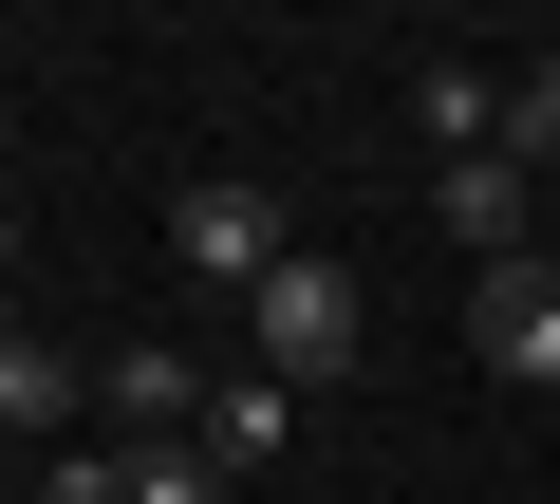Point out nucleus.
<instances>
[{"label":"nucleus","instance_id":"39448f33","mask_svg":"<svg viewBox=\"0 0 560 504\" xmlns=\"http://www.w3.org/2000/svg\"><path fill=\"white\" fill-rule=\"evenodd\" d=\"M187 448H206V467H224V485H261V467H280V448H300V392H280V374H224V392H206V430H187Z\"/></svg>","mask_w":560,"mask_h":504},{"label":"nucleus","instance_id":"20e7f679","mask_svg":"<svg viewBox=\"0 0 560 504\" xmlns=\"http://www.w3.org/2000/svg\"><path fill=\"white\" fill-rule=\"evenodd\" d=\"M523 187H541V168H504V150H467V168H430V224L467 243V281H486V262H523Z\"/></svg>","mask_w":560,"mask_h":504},{"label":"nucleus","instance_id":"423d86ee","mask_svg":"<svg viewBox=\"0 0 560 504\" xmlns=\"http://www.w3.org/2000/svg\"><path fill=\"white\" fill-rule=\"evenodd\" d=\"M411 131H430V168L504 150V75H486V57H411Z\"/></svg>","mask_w":560,"mask_h":504},{"label":"nucleus","instance_id":"6e6552de","mask_svg":"<svg viewBox=\"0 0 560 504\" xmlns=\"http://www.w3.org/2000/svg\"><path fill=\"white\" fill-rule=\"evenodd\" d=\"M504 168H560V57L504 75Z\"/></svg>","mask_w":560,"mask_h":504},{"label":"nucleus","instance_id":"1a4fd4ad","mask_svg":"<svg viewBox=\"0 0 560 504\" xmlns=\"http://www.w3.org/2000/svg\"><path fill=\"white\" fill-rule=\"evenodd\" d=\"M38 504H131V448H57V467H38Z\"/></svg>","mask_w":560,"mask_h":504},{"label":"nucleus","instance_id":"0eeeda50","mask_svg":"<svg viewBox=\"0 0 560 504\" xmlns=\"http://www.w3.org/2000/svg\"><path fill=\"white\" fill-rule=\"evenodd\" d=\"M75 392H94V374H75L57 337H0V430H38V448H75Z\"/></svg>","mask_w":560,"mask_h":504},{"label":"nucleus","instance_id":"9d476101","mask_svg":"<svg viewBox=\"0 0 560 504\" xmlns=\"http://www.w3.org/2000/svg\"><path fill=\"white\" fill-rule=\"evenodd\" d=\"M131 504H224V467L206 448H131Z\"/></svg>","mask_w":560,"mask_h":504},{"label":"nucleus","instance_id":"7ed1b4c3","mask_svg":"<svg viewBox=\"0 0 560 504\" xmlns=\"http://www.w3.org/2000/svg\"><path fill=\"white\" fill-rule=\"evenodd\" d=\"M467 355H486V392H560V262L541 243L467 281Z\"/></svg>","mask_w":560,"mask_h":504},{"label":"nucleus","instance_id":"f257e3e1","mask_svg":"<svg viewBox=\"0 0 560 504\" xmlns=\"http://www.w3.org/2000/svg\"><path fill=\"white\" fill-rule=\"evenodd\" d=\"M355 337H374V281L337 262V243H300V262L243 300V374H280V392H337V374H355Z\"/></svg>","mask_w":560,"mask_h":504},{"label":"nucleus","instance_id":"9b49d317","mask_svg":"<svg viewBox=\"0 0 560 504\" xmlns=\"http://www.w3.org/2000/svg\"><path fill=\"white\" fill-rule=\"evenodd\" d=\"M0 281H20V206H0Z\"/></svg>","mask_w":560,"mask_h":504},{"label":"nucleus","instance_id":"f03ea898","mask_svg":"<svg viewBox=\"0 0 560 504\" xmlns=\"http://www.w3.org/2000/svg\"><path fill=\"white\" fill-rule=\"evenodd\" d=\"M168 262H187V281H224V300H261L280 262H300V224H280V187H243V168H224V187H187V206H168Z\"/></svg>","mask_w":560,"mask_h":504}]
</instances>
